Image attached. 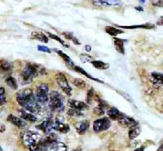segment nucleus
I'll list each match as a JSON object with an SVG mask.
<instances>
[{
	"label": "nucleus",
	"mask_w": 163,
	"mask_h": 151,
	"mask_svg": "<svg viewBox=\"0 0 163 151\" xmlns=\"http://www.w3.org/2000/svg\"><path fill=\"white\" fill-rule=\"evenodd\" d=\"M68 116H73V117H82L83 116V114L82 113V111H78L75 109H70L67 112Z\"/></svg>",
	"instance_id": "c756f323"
},
{
	"label": "nucleus",
	"mask_w": 163,
	"mask_h": 151,
	"mask_svg": "<svg viewBox=\"0 0 163 151\" xmlns=\"http://www.w3.org/2000/svg\"><path fill=\"white\" fill-rule=\"evenodd\" d=\"M46 74V69L43 66L38 63H27L21 72V79L24 85L29 84L34 77Z\"/></svg>",
	"instance_id": "f257e3e1"
},
{
	"label": "nucleus",
	"mask_w": 163,
	"mask_h": 151,
	"mask_svg": "<svg viewBox=\"0 0 163 151\" xmlns=\"http://www.w3.org/2000/svg\"><path fill=\"white\" fill-rule=\"evenodd\" d=\"M91 64H92L93 67H95V68H97V69L106 70V69H108V67H109L108 63H104L103 61H100V60L91 61Z\"/></svg>",
	"instance_id": "5701e85b"
},
{
	"label": "nucleus",
	"mask_w": 163,
	"mask_h": 151,
	"mask_svg": "<svg viewBox=\"0 0 163 151\" xmlns=\"http://www.w3.org/2000/svg\"><path fill=\"white\" fill-rule=\"evenodd\" d=\"M85 48H86V50H87V51H90V50H91V47L90 46H88V45H87Z\"/></svg>",
	"instance_id": "a19ab883"
},
{
	"label": "nucleus",
	"mask_w": 163,
	"mask_h": 151,
	"mask_svg": "<svg viewBox=\"0 0 163 151\" xmlns=\"http://www.w3.org/2000/svg\"><path fill=\"white\" fill-rule=\"evenodd\" d=\"M152 3L157 7H162L163 1H153V2H152Z\"/></svg>",
	"instance_id": "4c0bfd02"
},
{
	"label": "nucleus",
	"mask_w": 163,
	"mask_h": 151,
	"mask_svg": "<svg viewBox=\"0 0 163 151\" xmlns=\"http://www.w3.org/2000/svg\"><path fill=\"white\" fill-rule=\"evenodd\" d=\"M48 36H49V37H50V38H52V39H54V40L58 41V42H59L60 43H61V44L63 45L64 46H65V47H70V45H67V44H66L65 42V41L62 40V38H60V37H58V36L55 35V34H51V33H49V32H48Z\"/></svg>",
	"instance_id": "2f4dec72"
},
{
	"label": "nucleus",
	"mask_w": 163,
	"mask_h": 151,
	"mask_svg": "<svg viewBox=\"0 0 163 151\" xmlns=\"http://www.w3.org/2000/svg\"><path fill=\"white\" fill-rule=\"evenodd\" d=\"M31 38L32 39H35L43 43H47L48 42V38L44 34H42V32L34 31L31 34Z\"/></svg>",
	"instance_id": "a211bd4d"
},
{
	"label": "nucleus",
	"mask_w": 163,
	"mask_h": 151,
	"mask_svg": "<svg viewBox=\"0 0 163 151\" xmlns=\"http://www.w3.org/2000/svg\"><path fill=\"white\" fill-rule=\"evenodd\" d=\"M141 132V128H140L139 124L133 126L132 128H130L129 130V138L131 140H134L135 138H136L137 136H139V135Z\"/></svg>",
	"instance_id": "aec40b11"
},
{
	"label": "nucleus",
	"mask_w": 163,
	"mask_h": 151,
	"mask_svg": "<svg viewBox=\"0 0 163 151\" xmlns=\"http://www.w3.org/2000/svg\"><path fill=\"white\" fill-rule=\"evenodd\" d=\"M34 95V93L30 89H23V90H21L20 92L17 93L16 95V98H17V103L22 107Z\"/></svg>",
	"instance_id": "0eeeda50"
},
{
	"label": "nucleus",
	"mask_w": 163,
	"mask_h": 151,
	"mask_svg": "<svg viewBox=\"0 0 163 151\" xmlns=\"http://www.w3.org/2000/svg\"><path fill=\"white\" fill-rule=\"evenodd\" d=\"M5 115V109L3 108V106H0V118Z\"/></svg>",
	"instance_id": "58836bf2"
},
{
	"label": "nucleus",
	"mask_w": 163,
	"mask_h": 151,
	"mask_svg": "<svg viewBox=\"0 0 163 151\" xmlns=\"http://www.w3.org/2000/svg\"><path fill=\"white\" fill-rule=\"evenodd\" d=\"M107 113H108V116H109L111 120H117V121H118L120 119L123 117L124 116V114L122 113L119 111V110H117L115 107H111L110 109L108 110L107 111Z\"/></svg>",
	"instance_id": "dca6fc26"
},
{
	"label": "nucleus",
	"mask_w": 163,
	"mask_h": 151,
	"mask_svg": "<svg viewBox=\"0 0 163 151\" xmlns=\"http://www.w3.org/2000/svg\"><path fill=\"white\" fill-rule=\"evenodd\" d=\"M74 71H77V72H79V73L82 74V75H84L86 76H87L88 78H90V79H91V80H96V81H99V82H102L101 80H99V79H97V78H94L92 77L90 74H88L87 72V71H85L83 68H82V67H79V66H76V65H74Z\"/></svg>",
	"instance_id": "a878e982"
},
{
	"label": "nucleus",
	"mask_w": 163,
	"mask_h": 151,
	"mask_svg": "<svg viewBox=\"0 0 163 151\" xmlns=\"http://www.w3.org/2000/svg\"><path fill=\"white\" fill-rule=\"evenodd\" d=\"M74 151H82V149H81V148H78V149H76Z\"/></svg>",
	"instance_id": "c03bdc74"
},
{
	"label": "nucleus",
	"mask_w": 163,
	"mask_h": 151,
	"mask_svg": "<svg viewBox=\"0 0 163 151\" xmlns=\"http://www.w3.org/2000/svg\"><path fill=\"white\" fill-rule=\"evenodd\" d=\"M94 89L92 88H91L88 90V92H87V102L88 104H90V103L92 102V100L94 99Z\"/></svg>",
	"instance_id": "f704fd0d"
},
{
	"label": "nucleus",
	"mask_w": 163,
	"mask_h": 151,
	"mask_svg": "<svg viewBox=\"0 0 163 151\" xmlns=\"http://www.w3.org/2000/svg\"><path fill=\"white\" fill-rule=\"evenodd\" d=\"M68 106L71 109H75L78 111H85L89 108V106L87 103H83L82 101L74 100V99H70L68 101Z\"/></svg>",
	"instance_id": "6e6552de"
},
{
	"label": "nucleus",
	"mask_w": 163,
	"mask_h": 151,
	"mask_svg": "<svg viewBox=\"0 0 163 151\" xmlns=\"http://www.w3.org/2000/svg\"><path fill=\"white\" fill-rule=\"evenodd\" d=\"M136 9H137V10H139V11H144V10H143L142 7H136Z\"/></svg>",
	"instance_id": "37998d69"
},
{
	"label": "nucleus",
	"mask_w": 163,
	"mask_h": 151,
	"mask_svg": "<svg viewBox=\"0 0 163 151\" xmlns=\"http://www.w3.org/2000/svg\"><path fill=\"white\" fill-rule=\"evenodd\" d=\"M5 131V126L3 124H0V132H4Z\"/></svg>",
	"instance_id": "ea45409f"
},
{
	"label": "nucleus",
	"mask_w": 163,
	"mask_h": 151,
	"mask_svg": "<svg viewBox=\"0 0 163 151\" xmlns=\"http://www.w3.org/2000/svg\"><path fill=\"white\" fill-rule=\"evenodd\" d=\"M46 151H67V147L63 142L55 141L47 145Z\"/></svg>",
	"instance_id": "9b49d317"
},
{
	"label": "nucleus",
	"mask_w": 163,
	"mask_h": 151,
	"mask_svg": "<svg viewBox=\"0 0 163 151\" xmlns=\"http://www.w3.org/2000/svg\"><path fill=\"white\" fill-rule=\"evenodd\" d=\"M154 27L153 25H132V26H122L123 29H129V30H132V29H140V28H143V29H153Z\"/></svg>",
	"instance_id": "c85d7f7f"
},
{
	"label": "nucleus",
	"mask_w": 163,
	"mask_h": 151,
	"mask_svg": "<svg viewBox=\"0 0 163 151\" xmlns=\"http://www.w3.org/2000/svg\"><path fill=\"white\" fill-rule=\"evenodd\" d=\"M0 151H3V150H2V147H1V146H0Z\"/></svg>",
	"instance_id": "a18cd8bd"
},
{
	"label": "nucleus",
	"mask_w": 163,
	"mask_h": 151,
	"mask_svg": "<svg viewBox=\"0 0 163 151\" xmlns=\"http://www.w3.org/2000/svg\"><path fill=\"white\" fill-rule=\"evenodd\" d=\"M52 125L53 121L51 120V119H47L44 121H42L40 124L37 125L36 128L42 131L46 134H49V133H51V131L53 129Z\"/></svg>",
	"instance_id": "1a4fd4ad"
},
{
	"label": "nucleus",
	"mask_w": 163,
	"mask_h": 151,
	"mask_svg": "<svg viewBox=\"0 0 163 151\" xmlns=\"http://www.w3.org/2000/svg\"><path fill=\"white\" fill-rule=\"evenodd\" d=\"M111 121L108 118H101L93 123V130L95 132H104L110 128Z\"/></svg>",
	"instance_id": "423d86ee"
},
{
	"label": "nucleus",
	"mask_w": 163,
	"mask_h": 151,
	"mask_svg": "<svg viewBox=\"0 0 163 151\" xmlns=\"http://www.w3.org/2000/svg\"><path fill=\"white\" fill-rule=\"evenodd\" d=\"M55 79H56V82H57L58 85H59L60 88L61 89L62 91L65 93L67 95H71L72 88H71V86L69 84L67 78L65 76V74L61 73V72H58L56 74Z\"/></svg>",
	"instance_id": "39448f33"
},
{
	"label": "nucleus",
	"mask_w": 163,
	"mask_h": 151,
	"mask_svg": "<svg viewBox=\"0 0 163 151\" xmlns=\"http://www.w3.org/2000/svg\"><path fill=\"white\" fill-rule=\"evenodd\" d=\"M150 80L156 88H160L162 86V73L153 72L150 75Z\"/></svg>",
	"instance_id": "ddd939ff"
},
{
	"label": "nucleus",
	"mask_w": 163,
	"mask_h": 151,
	"mask_svg": "<svg viewBox=\"0 0 163 151\" xmlns=\"http://www.w3.org/2000/svg\"><path fill=\"white\" fill-rule=\"evenodd\" d=\"M21 137H22V141H23L24 145L27 146L28 148L31 145L38 144L42 140V136L40 135L35 132H32V131L24 132Z\"/></svg>",
	"instance_id": "7ed1b4c3"
},
{
	"label": "nucleus",
	"mask_w": 163,
	"mask_h": 151,
	"mask_svg": "<svg viewBox=\"0 0 163 151\" xmlns=\"http://www.w3.org/2000/svg\"><path fill=\"white\" fill-rule=\"evenodd\" d=\"M56 52H57L58 55H60V56L61 57L62 59H63V60L68 65H71V66H74V62L72 61V59H70V57L69 56V55H67L65 54V53L62 52L61 50H56Z\"/></svg>",
	"instance_id": "bb28decb"
},
{
	"label": "nucleus",
	"mask_w": 163,
	"mask_h": 151,
	"mask_svg": "<svg viewBox=\"0 0 163 151\" xmlns=\"http://www.w3.org/2000/svg\"><path fill=\"white\" fill-rule=\"evenodd\" d=\"M113 42H114V46L116 50L119 53L122 54H125V48H124V40L119 39V38H113Z\"/></svg>",
	"instance_id": "4be33fe9"
},
{
	"label": "nucleus",
	"mask_w": 163,
	"mask_h": 151,
	"mask_svg": "<svg viewBox=\"0 0 163 151\" xmlns=\"http://www.w3.org/2000/svg\"><path fill=\"white\" fill-rule=\"evenodd\" d=\"M52 128L54 130L58 131V132H61V133H67L70 130V126L68 124L62 123V122L59 121V120L53 122Z\"/></svg>",
	"instance_id": "f8f14e48"
},
{
	"label": "nucleus",
	"mask_w": 163,
	"mask_h": 151,
	"mask_svg": "<svg viewBox=\"0 0 163 151\" xmlns=\"http://www.w3.org/2000/svg\"><path fill=\"white\" fill-rule=\"evenodd\" d=\"M19 116H21V118L22 120H27V121L30 122H36L37 121V117L33 114L28 112L27 111L23 109L19 110Z\"/></svg>",
	"instance_id": "f3484780"
},
{
	"label": "nucleus",
	"mask_w": 163,
	"mask_h": 151,
	"mask_svg": "<svg viewBox=\"0 0 163 151\" xmlns=\"http://www.w3.org/2000/svg\"><path fill=\"white\" fill-rule=\"evenodd\" d=\"M5 82H6L7 85L8 86L10 89H13V90H16V89H17V88H18L17 80H16L15 78L12 77V76H8L7 78H6Z\"/></svg>",
	"instance_id": "393cba45"
},
{
	"label": "nucleus",
	"mask_w": 163,
	"mask_h": 151,
	"mask_svg": "<svg viewBox=\"0 0 163 151\" xmlns=\"http://www.w3.org/2000/svg\"><path fill=\"white\" fill-rule=\"evenodd\" d=\"M12 70V64L7 60H0V74L7 73Z\"/></svg>",
	"instance_id": "6ab92c4d"
},
{
	"label": "nucleus",
	"mask_w": 163,
	"mask_h": 151,
	"mask_svg": "<svg viewBox=\"0 0 163 151\" xmlns=\"http://www.w3.org/2000/svg\"><path fill=\"white\" fill-rule=\"evenodd\" d=\"M105 32L107 34H108L109 35L113 36V37H116L118 34H123L124 32L121 30H118V29H117V28L112 27V26H107L105 27Z\"/></svg>",
	"instance_id": "b1692460"
},
{
	"label": "nucleus",
	"mask_w": 163,
	"mask_h": 151,
	"mask_svg": "<svg viewBox=\"0 0 163 151\" xmlns=\"http://www.w3.org/2000/svg\"><path fill=\"white\" fill-rule=\"evenodd\" d=\"M7 120V121L12 123L13 125L17 126L18 128H25L26 126V123L21 118L17 117L14 115H9Z\"/></svg>",
	"instance_id": "4468645a"
},
{
	"label": "nucleus",
	"mask_w": 163,
	"mask_h": 151,
	"mask_svg": "<svg viewBox=\"0 0 163 151\" xmlns=\"http://www.w3.org/2000/svg\"><path fill=\"white\" fill-rule=\"evenodd\" d=\"M94 4L98 5H104V6H115V7H121L122 4V2L121 1H94Z\"/></svg>",
	"instance_id": "412c9836"
},
{
	"label": "nucleus",
	"mask_w": 163,
	"mask_h": 151,
	"mask_svg": "<svg viewBox=\"0 0 163 151\" xmlns=\"http://www.w3.org/2000/svg\"><path fill=\"white\" fill-rule=\"evenodd\" d=\"M144 147H140V148H138V149H136V150H134V151H144Z\"/></svg>",
	"instance_id": "79ce46f5"
},
{
	"label": "nucleus",
	"mask_w": 163,
	"mask_h": 151,
	"mask_svg": "<svg viewBox=\"0 0 163 151\" xmlns=\"http://www.w3.org/2000/svg\"><path fill=\"white\" fill-rule=\"evenodd\" d=\"M118 124L122 127H124V128H132L133 126L138 124V122L134 120L133 118L130 117V116H127L126 115L123 116V117L122 119L118 120Z\"/></svg>",
	"instance_id": "9d476101"
},
{
	"label": "nucleus",
	"mask_w": 163,
	"mask_h": 151,
	"mask_svg": "<svg viewBox=\"0 0 163 151\" xmlns=\"http://www.w3.org/2000/svg\"><path fill=\"white\" fill-rule=\"evenodd\" d=\"M80 59L83 63L91 62V57L87 55V54H82V55H80Z\"/></svg>",
	"instance_id": "c9c22d12"
},
{
	"label": "nucleus",
	"mask_w": 163,
	"mask_h": 151,
	"mask_svg": "<svg viewBox=\"0 0 163 151\" xmlns=\"http://www.w3.org/2000/svg\"><path fill=\"white\" fill-rule=\"evenodd\" d=\"M89 122L87 121V120H83V121H80L79 123H77L76 125H75V128H76V131L79 134L83 135L89 129Z\"/></svg>",
	"instance_id": "2eb2a0df"
},
{
	"label": "nucleus",
	"mask_w": 163,
	"mask_h": 151,
	"mask_svg": "<svg viewBox=\"0 0 163 151\" xmlns=\"http://www.w3.org/2000/svg\"><path fill=\"white\" fill-rule=\"evenodd\" d=\"M37 101L40 103H47L49 98V87L47 84L42 83L36 88L35 94Z\"/></svg>",
	"instance_id": "20e7f679"
},
{
	"label": "nucleus",
	"mask_w": 163,
	"mask_h": 151,
	"mask_svg": "<svg viewBox=\"0 0 163 151\" xmlns=\"http://www.w3.org/2000/svg\"><path fill=\"white\" fill-rule=\"evenodd\" d=\"M38 49L39 51H42V52H47V53H51V50L49 48H47V46H38Z\"/></svg>",
	"instance_id": "e433bc0d"
},
{
	"label": "nucleus",
	"mask_w": 163,
	"mask_h": 151,
	"mask_svg": "<svg viewBox=\"0 0 163 151\" xmlns=\"http://www.w3.org/2000/svg\"><path fill=\"white\" fill-rule=\"evenodd\" d=\"M63 34L65 36L67 39H69V40H71L73 42H74V43H75V44H77V45L80 44V42H79V41L78 40V38H75V37L74 36V34H71V33H64Z\"/></svg>",
	"instance_id": "473e14b6"
},
{
	"label": "nucleus",
	"mask_w": 163,
	"mask_h": 151,
	"mask_svg": "<svg viewBox=\"0 0 163 151\" xmlns=\"http://www.w3.org/2000/svg\"><path fill=\"white\" fill-rule=\"evenodd\" d=\"M104 110H105V107H102L100 105H98L95 108H94V113L96 114L97 116H103L104 112H105Z\"/></svg>",
	"instance_id": "72a5a7b5"
},
{
	"label": "nucleus",
	"mask_w": 163,
	"mask_h": 151,
	"mask_svg": "<svg viewBox=\"0 0 163 151\" xmlns=\"http://www.w3.org/2000/svg\"><path fill=\"white\" fill-rule=\"evenodd\" d=\"M72 82L73 84L74 85V86H76L77 88L82 89H85V87H86V85H87L86 82H85L83 80H82V79H80V78L72 79Z\"/></svg>",
	"instance_id": "cd10ccee"
},
{
	"label": "nucleus",
	"mask_w": 163,
	"mask_h": 151,
	"mask_svg": "<svg viewBox=\"0 0 163 151\" xmlns=\"http://www.w3.org/2000/svg\"><path fill=\"white\" fill-rule=\"evenodd\" d=\"M7 103L5 89L2 87H0V106H3Z\"/></svg>",
	"instance_id": "7c9ffc66"
},
{
	"label": "nucleus",
	"mask_w": 163,
	"mask_h": 151,
	"mask_svg": "<svg viewBox=\"0 0 163 151\" xmlns=\"http://www.w3.org/2000/svg\"><path fill=\"white\" fill-rule=\"evenodd\" d=\"M48 105L50 109L53 111H63L65 109L64 105V98L60 93L57 91H51L49 94Z\"/></svg>",
	"instance_id": "f03ea898"
}]
</instances>
